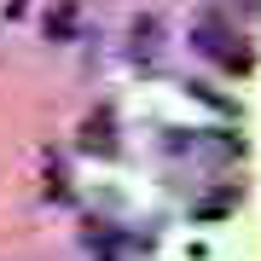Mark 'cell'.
Returning <instances> with one entry per match:
<instances>
[{
	"label": "cell",
	"mask_w": 261,
	"mask_h": 261,
	"mask_svg": "<svg viewBox=\"0 0 261 261\" xmlns=\"http://www.w3.org/2000/svg\"><path fill=\"white\" fill-rule=\"evenodd\" d=\"M197 47H203L209 58H221L226 70H250V47H244V35H232V29H221V23H203V29H197Z\"/></svg>",
	"instance_id": "obj_1"
}]
</instances>
